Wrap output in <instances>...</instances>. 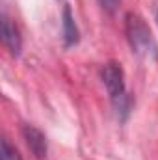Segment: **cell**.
I'll return each mask as SVG.
<instances>
[{
  "instance_id": "obj_1",
  "label": "cell",
  "mask_w": 158,
  "mask_h": 160,
  "mask_svg": "<svg viewBox=\"0 0 158 160\" xmlns=\"http://www.w3.org/2000/svg\"><path fill=\"white\" fill-rule=\"evenodd\" d=\"M102 82L108 89L110 101L114 104V110L117 112V116L121 119H125L130 112V97L126 91V84H125V73L123 67L117 62H108L102 71H101Z\"/></svg>"
},
{
  "instance_id": "obj_2",
  "label": "cell",
  "mask_w": 158,
  "mask_h": 160,
  "mask_svg": "<svg viewBox=\"0 0 158 160\" xmlns=\"http://www.w3.org/2000/svg\"><path fill=\"white\" fill-rule=\"evenodd\" d=\"M125 32L126 39L130 43L132 52H136L141 58H155L158 54L156 41L153 38L147 22L138 13H126L125 17Z\"/></svg>"
},
{
  "instance_id": "obj_3",
  "label": "cell",
  "mask_w": 158,
  "mask_h": 160,
  "mask_svg": "<svg viewBox=\"0 0 158 160\" xmlns=\"http://www.w3.org/2000/svg\"><path fill=\"white\" fill-rule=\"evenodd\" d=\"M22 138H24L28 149L37 158L47 157V138H45V134L41 132L39 128H36L32 125H24L22 127Z\"/></svg>"
},
{
  "instance_id": "obj_4",
  "label": "cell",
  "mask_w": 158,
  "mask_h": 160,
  "mask_svg": "<svg viewBox=\"0 0 158 160\" xmlns=\"http://www.w3.org/2000/svg\"><path fill=\"white\" fill-rule=\"evenodd\" d=\"M2 39H4V45L9 48V52L13 56H19V52H21V36H19L17 26L7 17H4V21H2Z\"/></svg>"
},
{
  "instance_id": "obj_5",
  "label": "cell",
  "mask_w": 158,
  "mask_h": 160,
  "mask_svg": "<svg viewBox=\"0 0 158 160\" xmlns=\"http://www.w3.org/2000/svg\"><path fill=\"white\" fill-rule=\"evenodd\" d=\"M63 38H65L67 45H75L78 41V30H77V24L73 21L69 8H65V11H63Z\"/></svg>"
},
{
  "instance_id": "obj_6",
  "label": "cell",
  "mask_w": 158,
  "mask_h": 160,
  "mask_svg": "<svg viewBox=\"0 0 158 160\" xmlns=\"http://www.w3.org/2000/svg\"><path fill=\"white\" fill-rule=\"evenodd\" d=\"M2 160H22L19 151L7 140H2Z\"/></svg>"
},
{
  "instance_id": "obj_7",
  "label": "cell",
  "mask_w": 158,
  "mask_h": 160,
  "mask_svg": "<svg viewBox=\"0 0 158 160\" xmlns=\"http://www.w3.org/2000/svg\"><path fill=\"white\" fill-rule=\"evenodd\" d=\"M101 4H102V8H106L108 11H114L116 9V6H117V0H99Z\"/></svg>"
},
{
  "instance_id": "obj_8",
  "label": "cell",
  "mask_w": 158,
  "mask_h": 160,
  "mask_svg": "<svg viewBox=\"0 0 158 160\" xmlns=\"http://www.w3.org/2000/svg\"><path fill=\"white\" fill-rule=\"evenodd\" d=\"M156 21H158V13H156Z\"/></svg>"
}]
</instances>
